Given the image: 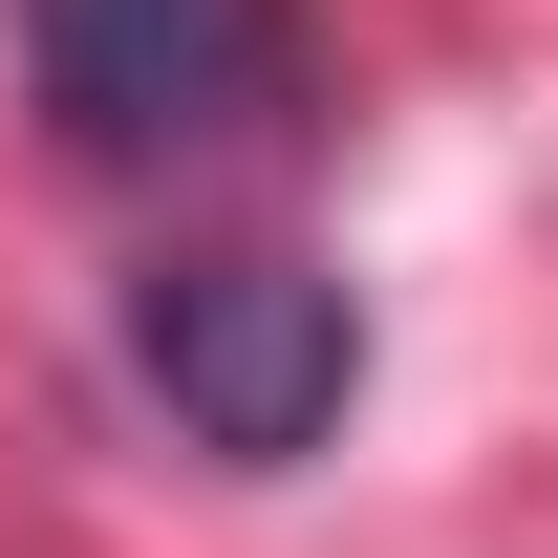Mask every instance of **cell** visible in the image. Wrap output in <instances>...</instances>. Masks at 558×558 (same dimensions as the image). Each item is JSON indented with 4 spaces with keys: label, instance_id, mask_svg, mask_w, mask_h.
<instances>
[{
    "label": "cell",
    "instance_id": "1",
    "mask_svg": "<svg viewBox=\"0 0 558 558\" xmlns=\"http://www.w3.org/2000/svg\"><path fill=\"white\" fill-rule=\"evenodd\" d=\"M130 365H150V409L194 429L215 473H301L365 409V301L323 258H279V236H215V258L130 279Z\"/></svg>",
    "mask_w": 558,
    "mask_h": 558
},
{
    "label": "cell",
    "instance_id": "2",
    "mask_svg": "<svg viewBox=\"0 0 558 558\" xmlns=\"http://www.w3.org/2000/svg\"><path fill=\"white\" fill-rule=\"evenodd\" d=\"M22 65L86 172H194L301 108V0H22Z\"/></svg>",
    "mask_w": 558,
    "mask_h": 558
}]
</instances>
